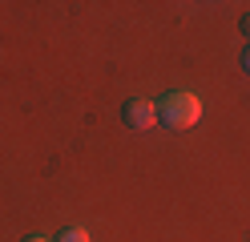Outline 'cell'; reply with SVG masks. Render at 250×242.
Here are the masks:
<instances>
[{
	"label": "cell",
	"mask_w": 250,
	"mask_h": 242,
	"mask_svg": "<svg viewBox=\"0 0 250 242\" xmlns=\"http://www.w3.org/2000/svg\"><path fill=\"white\" fill-rule=\"evenodd\" d=\"M24 242H49V238H24Z\"/></svg>",
	"instance_id": "6"
},
{
	"label": "cell",
	"mask_w": 250,
	"mask_h": 242,
	"mask_svg": "<svg viewBox=\"0 0 250 242\" xmlns=\"http://www.w3.org/2000/svg\"><path fill=\"white\" fill-rule=\"evenodd\" d=\"M198 117H202V101H198V93L178 89V93H166L162 101H158V121H162L166 129H174V133H182V129L198 125Z\"/></svg>",
	"instance_id": "1"
},
{
	"label": "cell",
	"mask_w": 250,
	"mask_h": 242,
	"mask_svg": "<svg viewBox=\"0 0 250 242\" xmlns=\"http://www.w3.org/2000/svg\"><path fill=\"white\" fill-rule=\"evenodd\" d=\"M121 117H125V125H129V129H137V133H142V129H149L153 121H158V105H153V101H142V97H133V101L121 105Z\"/></svg>",
	"instance_id": "2"
},
{
	"label": "cell",
	"mask_w": 250,
	"mask_h": 242,
	"mask_svg": "<svg viewBox=\"0 0 250 242\" xmlns=\"http://www.w3.org/2000/svg\"><path fill=\"white\" fill-rule=\"evenodd\" d=\"M238 24H242V32H246V37H250V12L242 16V21H238Z\"/></svg>",
	"instance_id": "4"
},
{
	"label": "cell",
	"mask_w": 250,
	"mask_h": 242,
	"mask_svg": "<svg viewBox=\"0 0 250 242\" xmlns=\"http://www.w3.org/2000/svg\"><path fill=\"white\" fill-rule=\"evenodd\" d=\"M242 69L250 73V44H246V53H242Z\"/></svg>",
	"instance_id": "5"
},
{
	"label": "cell",
	"mask_w": 250,
	"mask_h": 242,
	"mask_svg": "<svg viewBox=\"0 0 250 242\" xmlns=\"http://www.w3.org/2000/svg\"><path fill=\"white\" fill-rule=\"evenodd\" d=\"M53 242H89V234L81 230V226H69V230H61Z\"/></svg>",
	"instance_id": "3"
}]
</instances>
